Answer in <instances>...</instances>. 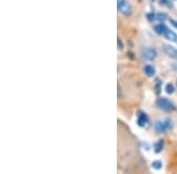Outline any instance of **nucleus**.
<instances>
[{"mask_svg":"<svg viewBox=\"0 0 177 174\" xmlns=\"http://www.w3.org/2000/svg\"><path fill=\"white\" fill-rule=\"evenodd\" d=\"M148 19L152 23L154 21H164L167 19V14H164V13H149Z\"/></svg>","mask_w":177,"mask_h":174,"instance_id":"obj_5","label":"nucleus"},{"mask_svg":"<svg viewBox=\"0 0 177 174\" xmlns=\"http://www.w3.org/2000/svg\"><path fill=\"white\" fill-rule=\"evenodd\" d=\"M152 168H155V169H161L162 162L161 161H154V162H152Z\"/></svg>","mask_w":177,"mask_h":174,"instance_id":"obj_13","label":"nucleus"},{"mask_svg":"<svg viewBox=\"0 0 177 174\" xmlns=\"http://www.w3.org/2000/svg\"><path fill=\"white\" fill-rule=\"evenodd\" d=\"M174 91H175L174 85H172V83H167V86H165V92H167L168 94H171V93H174Z\"/></svg>","mask_w":177,"mask_h":174,"instance_id":"obj_12","label":"nucleus"},{"mask_svg":"<svg viewBox=\"0 0 177 174\" xmlns=\"http://www.w3.org/2000/svg\"><path fill=\"white\" fill-rule=\"evenodd\" d=\"M161 2L164 4V5H167V4H168V0H161Z\"/></svg>","mask_w":177,"mask_h":174,"instance_id":"obj_16","label":"nucleus"},{"mask_svg":"<svg viewBox=\"0 0 177 174\" xmlns=\"http://www.w3.org/2000/svg\"><path fill=\"white\" fill-rule=\"evenodd\" d=\"M152 1H154V0H152Z\"/></svg>","mask_w":177,"mask_h":174,"instance_id":"obj_17","label":"nucleus"},{"mask_svg":"<svg viewBox=\"0 0 177 174\" xmlns=\"http://www.w3.org/2000/svg\"><path fill=\"white\" fill-rule=\"evenodd\" d=\"M142 57L143 59L146 61H152L155 60V58L157 57V53L154 48H150V47H144L142 48Z\"/></svg>","mask_w":177,"mask_h":174,"instance_id":"obj_3","label":"nucleus"},{"mask_svg":"<svg viewBox=\"0 0 177 174\" xmlns=\"http://www.w3.org/2000/svg\"><path fill=\"white\" fill-rule=\"evenodd\" d=\"M117 7L124 15H131L132 13V9L130 5L126 2V0H117Z\"/></svg>","mask_w":177,"mask_h":174,"instance_id":"obj_4","label":"nucleus"},{"mask_svg":"<svg viewBox=\"0 0 177 174\" xmlns=\"http://www.w3.org/2000/svg\"><path fill=\"white\" fill-rule=\"evenodd\" d=\"M144 73H145L148 76H154L155 73H156V71H155V68L152 67V66L146 65V66H144Z\"/></svg>","mask_w":177,"mask_h":174,"instance_id":"obj_10","label":"nucleus"},{"mask_svg":"<svg viewBox=\"0 0 177 174\" xmlns=\"http://www.w3.org/2000/svg\"><path fill=\"white\" fill-rule=\"evenodd\" d=\"M170 23H171V25H172V26H175V27L177 28V21H176V20H171Z\"/></svg>","mask_w":177,"mask_h":174,"instance_id":"obj_15","label":"nucleus"},{"mask_svg":"<svg viewBox=\"0 0 177 174\" xmlns=\"http://www.w3.org/2000/svg\"><path fill=\"white\" fill-rule=\"evenodd\" d=\"M172 128V124H171V121L170 120H165V121H157L156 122V125H155V129H156V132L157 133H165L167 131H169V129Z\"/></svg>","mask_w":177,"mask_h":174,"instance_id":"obj_2","label":"nucleus"},{"mask_svg":"<svg viewBox=\"0 0 177 174\" xmlns=\"http://www.w3.org/2000/svg\"><path fill=\"white\" fill-rule=\"evenodd\" d=\"M167 28H168V26L164 25V24H158V25L155 26V31H156L157 34H160V35H164V33H165Z\"/></svg>","mask_w":177,"mask_h":174,"instance_id":"obj_9","label":"nucleus"},{"mask_svg":"<svg viewBox=\"0 0 177 174\" xmlns=\"http://www.w3.org/2000/svg\"><path fill=\"white\" fill-rule=\"evenodd\" d=\"M163 37H165V38L168 39V40H170V41L177 43V34L175 32H172L170 28H167V31H165V33H164Z\"/></svg>","mask_w":177,"mask_h":174,"instance_id":"obj_7","label":"nucleus"},{"mask_svg":"<svg viewBox=\"0 0 177 174\" xmlns=\"http://www.w3.org/2000/svg\"><path fill=\"white\" fill-rule=\"evenodd\" d=\"M118 48H119V50H122V48H123V45H122L121 39H118Z\"/></svg>","mask_w":177,"mask_h":174,"instance_id":"obj_14","label":"nucleus"},{"mask_svg":"<svg viewBox=\"0 0 177 174\" xmlns=\"http://www.w3.org/2000/svg\"><path fill=\"white\" fill-rule=\"evenodd\" d=\"M164 52L172 59H177V48L172 47L171 45H164Z\"/></svg>","mask_w":177,"mask_h":174,"instance_id":"obj_6","label":"nucleus"},{"mask_svg":"<svg viewBox=\"0 0 177 174\" xmlns=\"http://www.w3.org/2000/svg\"><path fill=\"white\" fill-rule=\"evenodd\" d=\"M163 141L162 140H160V141H157L156 144L154 145V150L156 153H161V151L163 150Z\"/></svg>","mask_w":177,"mask_h":174,"instance_id":"obj_11","label":"nucleus"},{"mask_svg":"<svg viewBox=\"0 0 177 174\" xmlns=\"http://www.w3.org/2000/svg\"><path fill=\"white\" fill-rule=\"evenodd\" d=\"M157 107L162 109V111H164V112H171V111H174V104L170 101L169 99L167 98H158L157 99Z\"/></svg>","mask_w":177,"mask_h":174,"instance_id":"obj_1","label":"nucleus"},{"mask_svg":"<svg viewBox=\"0 0 177 174\" xmlns=\"http://www.w3.org/2000/svg\"><path fill=\"white\" fill-rule=\"evenodd\" d=\"M148 122H149V119H148V117H146L145 114H139L138 117V120H137V124H138V126L140 127H145L146 125H148Z\"/></svg>","mask_w":177,"mask_h":174,"instance_id":"obj_8","label":"nucleus"}]
</instances>
